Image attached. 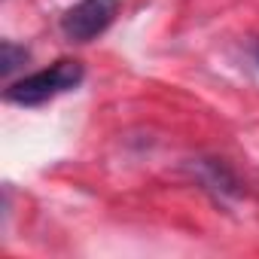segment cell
Masks as SVG:
<instances>
[{"label":"cell","instance_id":"cell-1","mask_svg":"<svg viewBox=\"0 0 259 259\" xmlns=\"http://www.w3.org/2000/svg\"><path fill=\"white\" fill-rule=\"evenodd\" d=\"M85 79V67L82 61L76 58H61L37 73H28L16 82H10L7 89V101L10 104H19V107H40L58 95H67L73 92L79 82Z\"/></svg>","mask_w":259,"mask_h":259},{"label":"cell","instance_id":"cell-2","mask_svg":"<svg viewBox=\"0 0 259 259\" xmlns=\"http://www.w3.org/2000/svg\"><path fill=\"white\" fill-rule=\"evenodd\" d=\"M122 0H76L61 16V34L70 43H92L119 16Z\"/></svg>","mask_w":259,"mask_h":259},{"label":"cell","instance_id":"cell-3","mask_svg":"<svg viewBox=\"0 0 259 259\" xmlns=\"http://www.w3.org/2000/svg\"><path fill=\"white\" fill-rule=\"evenodd\" d=\"M192 177L201 183V189H207L217 201L223 198H241L244 195V186L241 180L235 177V171L223 162V159H195L192 165Z\"/></svg>","mask_w":259,"mask_h":259},{"label":"cell","instance_id":"cell-4","mask_svg":"<svg viewBox=\"0 0 259 259\" xmlns=\"http://www.w3.org/2000/svg\"><path fill=\"white\" fill-rule=\"evenodd\" d=\"M28 58H31V52H28L25 46H19V43H13V40H4V43H0V73H4V79H10L16 70H22Z\"/></svg>","mask_w":259,"mask_h":259},{"label":"cell","instance_id":"cell-5","mask_svg":"<svg viewBox=\"0 0 259 259\" xmlns=\"http://www.w3.org/2000/svg\"><path fill=\"white\" fill-rule=\"evenodd\" d=\"M253 61H256V64H259V40H256V43H253Z\"/></svg>","mask_w":259,"mask_h":259}]
</instances>
